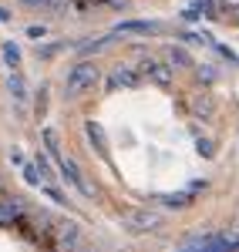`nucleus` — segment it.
Masks as SVG:
<instances>
[{"mask_svg": "<svg viewBox=\"0 0 239 252\" xmlns=\"http://www.w3.org/2000/svg\"><path fill=\"white\" fill-rule=\"evenodd\" d=\"M202 14H199V7H196V3H192V7H189V10H182V20H189V24H192V20H199Z\"/></svg>", "mask_w": 239, "mask_h": 252, "instance_id": "26", "label": "nucleus"}, {"mask_svg": "<svg viewBox=\"0 0 239 252\" xmlns=\"http://www.w3.org/2000/svg\"><path fill=\"white\" fill-rule=\"evenodd\" d=\"M24 7H31V10H51V14H58V10H68L71 7V0H20Z\"/></svg>", "mask_w": 239, "mask_h": 252, "instance_id": "13", "label": "nucleus"}, {"mask_svg": "<svg viewBox=\"0 0 239 252\" xmlns=\"http://www.w3.org/2000/svg\"><path fill=\"white\" fill-rule=\"evenodd\" d=\"M54 161H58V168H61V175H64V182H71L74 189H78L84 198H95V189L88 185V178H84V172L78 168V161L74 158H68L64 152L61 155H54Z\"/></svg>", "mask_w": 239, "mask_h": 252, "instance_id": "4", "label": "nucleus"}, {"mask_svg": "<svg viewBox=\"0 0 239 252\" xmlns=\"http://www.w3.org/2000/svg\"><path fill=\"white\" fill-rule=\"evenodd\" d=\"M40 192H44V195H51V198H54L58 205H68V202H64V195H61L58 189H54V185H40Z\"/></svg>", "mask_w": 239, "mask_h": 252, "instance_id": "22", "label": "nucleus"}, {"mask_svg": "<svg viewBox=\"0 0 239 252\" xmlns=\"http://www.w3.org/2000/svg\"><path fill=\"white\" fill-rule=\"evenodd\" d=\"M3 61H7L10 67H17V64H20V47L14 44V40H3Z\"/></svg>", "mask_w": 239, "mask_h": 252, "instance_id": "16", "label": "nucleus"}, {"mask_svg": "<svg viewBox=\"0 0 239 252\" xmlns=\"http://www.w3.org/2000/svg\"><path fill=\"white\" fill-rule=\"evenodd\" d=\"M155 202H162L165 209H189L192 202H196V195L192 192H162V195H155Z\"/></svg>", "mask_w": 239, "mask_h": 252, "instance_id": "9", "label": "nucleus"}, {"mask_svg": "<svg viewBox=\"0 0 239 252\" xmlns=\"http://www.w3.org/2000/svg\"><path fill=\"white\" fill-rule=\"evenodd\" d=\"M196 152H199L202 158H212L216 155V145H212L209 138H196Z\"/></svg>", "mask_w": 239, "mask_h": 252, "instance_id": "19", "label": "nucleus"}, {"mask_svg": "<svg viewBox=\"0 0 239 252\" xmlns=\"http://www.w3.org/2000/svg\"><path fill=\"white\" fill-rule=\"evenodd\" d=\"M101 81V71L95 61H78L74 67H68V74H64V94L68 97H84L91 94L95 88H98Z\"/></svg>", "mask_w": 239, "mask_h": 252, "instance_id": "1", "label": "nucleus"}, {"mask_svg": "<svg viewBox=\"0 0 239 252\" xmlns=\"http://www.w3.org/2000/svg\"><path fill=\"white\" fill-rule=\"evenodd\" d=\"M169 67H172V71H175V67L189 71V67H196V61H192V54H189L185 47H179V44H169Z\"/></svg>", "mask_w": 239, "mask_h": 252, "instance_id": "11", "label": "nucleus"}, {"mask_svg": "<svg viewBox=\"0 0 239 252\" xmlns=\"http://www.w3.org/2000/svg\"><path fill=\"white\" fill-rule=\"evenodd\" d=\"M101 3H104V7H111V10H125L132 0H101Z\"/></svg>", "mask_w": 239, "mask_h": 252, "instance_id": "27", "label": "nucleus"}, {"mask_svg": "<svg viewBox=\"0 0 239 252\" xmlns=\"http://www.w3.org/2000/svg\"><path fill=\"white\" fill-rule=\"evenodd\" d=\"M141 84V74L135 67H128V64H118L115 71H111V81H108V91H115V88H138Z\"/></svg>", "mask_w": 239, "mask_h": 252, "instance_id": "8", "label": "nucleus"}, {"mask_svg": "<svg viewBox=\"0 0 239 252\" xmlns=\"http://www.w3.org/2000/svg\"><path fill=\"white\" fill-rule=\"evenodd\" d=\"M7 88H10V94H14L17 104H27V84H24V78H20L17 71H14V74H7Z\"/></svg>", "mask_w": 239, "mask_h": 252, "instance_id": "14", "label": "nucleus"}, {"mask_svg": "<svg viewBox=\"0 0 239 252\" xmlns=\"http://www.w3.org/2000/svg\"><path fill=\"white\" fill-rule=\"evenodd\" d=\"M54 249L58 252H78L81 249V242H84V232H81V225L78 222H54Z\"/></svg>", "mask_w": 239, "mask_h": 252, "instance_id": "3", "label": "nucleus"}, {"mask_svg": "<svg viewBox=\"0 0 239 252\" xmlns=\"http://www.w3.org/2000/svg\"><path fill=\"white\" fill-rule=\"evenodd\" d=\"M196 74H199V81H205V84H212V81H216V71H212V67H199Z\"/></svg>", "mask_w": 239, "mask_h": 252, "instance_id": "25", "label": "nucleus"}, {"mask_svg": "<svg viewBox=\"0 0 239 252\" xmlns=\"http://www.w3.org/2000/svg\"><path fill=\"white\" fill-rule=\"evenodd\" d=\"M64 47H68V40H54V44H47V47L37 44V58H54L58 51H64Z\"/></svg>", "mask_w": 239, "mask_h": 252, "instance_id": "17", "label": "nucleus"}, {"mask_svg": "<svg viewBox=\"0 0 239 252\" xmlns=\"http://www.w3.org/2000/svg\"><path fill=\"white\" fill-rule=\"evenodd\" d=\"M0 195H3V185H0Z\"/></svg>", "mask_w": 239, "mask_h": 252, "instance_id": "32", "label": "nucleus"}, {"mask_svg": "<svg viewBox=\"0 0 239 252\" xmlns=\"http://www.w3.org/2000/svg\"><path fill=\"white\" fill-rule=\"evenodd\" d=\"M205 189H209V182H205V178H202V182H192V185H189V189H185V192L199 195V192H205Z\"/></svg>", "mask_w": 239, "mask_h": 252, "instance_id": "28", "label": "nucleus"}, {"mask_svg": "<svg viewBox=\"0 0 239 252\" xmlns=\"http://www.w3.org/2000/svg\"><path fill=\"white\" fill-rule=\"evenodd\" d=\"M20 168H24V182H27V185H40V172H37V165H27V161H24Z\"/></svg>", "mask_w": 239, "mask_h": 252, "instance_id": "20", "label": "nucleus"}, {"mask_svg": "<svg viewBox=\"0 0 239 252\" xmlns=\"http://www.w3.org/2000/svg\"><path fill=\"white\" fill-rule=\"evenodd\" d=\"M10 165H24V155H20V148H10Z\"/></svg>", "mask_w": 239, "mask_h": 252, "instance_id": "29", "label": "nucleus"}, {"mask_svg": "<svg viewBox=\"0 0 239 252\" xmlns=\"http://www.w3.org/2000/svg\"><path fill=\"white\" fill-rule=\"evenodd\" d=\"M0 20H3V24H7V20H10V14H7V10H3V7H0Z\"/></svg>", "mask_w": 239, "mask_h": 252, "instance_id": "30", "label": "nucleus"}, {"mask_svg": "<svg viewBox=\"0 0 239 252\" xmlns=\"http://www.w3.org/2000/svg\"><path fill=\"white\" fill-rule=\"evenodd\" d=\"M196 7H199V14H205V17H216V3L212 0H196Z\"/></svg>", "mask_w": 239, "mask_h": 252, "instance_id": "21", "label": "nucleus"}, {"mask_svg": "<svg viewBox=\"0 0 239 252\" xmlns=\"http://www.w3.org/2000/svg\"><path fill=\"white\" fill-rule=\"evenodd\" d=\"M44 34H47V27H44V24H31V27H27V37H44Z\"/></svg>", "mask_w": 239, "mask_h": 252, "instance_id": "23", "label": "nucleus"}, {"mask_svg": "<svg viewBox=\"0 0 239 252\" xmlns=\"http://www.w3.org/2000/svg\"><path fill=\"white\" fill-rule=\"evenodd\" d=\"M71 7H78V10H91V7H101V0H71Z\"/></svg>", "mask_w": 239, "mask_h": 252, "instance_id": "24", "label": "nucleus"}, {"mask_svg": "<svg viewBox=\"0 0 239 252\" xmlns=\"http://www.w3.org/2000/svg\"><path fill=\"white\" fill-rule=\"evenodd\" d=\"M199 252H229V249H226V239L212 232V239H209V242H205V246H202Z\"/></svg>", "mask_w": 239, "mask_h": 252, "instance_id": "18", "label": "nucleus"}, {"mask_svg": "<svg viewBox=\"0 0 239 252\" xmlns=\"http://www.w3.org/2000/svg\"><path fill=\"white\" fill-rule=\"evenodd\" d=\"M141 78H148L152 84H159V88H169L172 84V78H175V71L169 67V61H159V58H141Z\"/></svg>", "mask_w": 239, "mask_h": 252, "instance_id": "5", "label": "nucleus"}, {"mask_svg": "<svg viewBox=\"0 0 239 252\" xmlns=\"http://www.w3.org/2000/svg\"><path fill=\"white\" fill-rule=\"evenodd\" d=\"M24 215V202L10 198V195H0V229H14Z\"/></svg>", "mask_w": 239, "mask_h": 252, "instance_id": "7", "label": "nucleus"}, {"mask_svg": "<svg viewBox=\"0 0 239 252\" xmlns=\"http://www.w3.org/2000/svg\"><path fill=\"white\" fill-rule=\"evenodd\" d=\"M121 225L132 235H148V232H159L162 225H165V215L148 209V205H135V209L121 212Z\"/></svg>", "mask_w": 239, "mask_h": 252, "instance_id": "2", "label": "nucleus"}, {"mask_svg": "<svg viewBox=\"0 0 239 252\" xmlns=\"http://www.w3.org/2000/svg\"><path fill=\"white\" fill-rule=\"evenodd\" d=\"M84 135L98 148V155H108V135H104V128H101L98 121H84Z\"/></svg>", "mask_w": 239, "mask_h": 252, "instance_id": "10", "label": "nucleus"}, {"mask_svg": "<svg viewBox=\"0 0 239 252\" xmlns=\"http://www.w3.org/2000/svg\"><path fill=\"white\" fill-rule=\"evenodd\" d=\"M209 239H212V232H196V235H189V239H185V242H182L175 252H199L202 246L209 242Z\"/></svg>", "mask_w": 239, "mask_h": 252, "instance_id": "15", "label": "nucleus"}, {"mask_svg": "<svg viewBox=\"0 0 239 252\" xmlns=\"http://www.w3.org/2000/svg\"><path fill=\"white\" fill-rule=\"evenodd\" d=\"M169 27L159 24V20H121L115 24V34H135V37H159Z\"/></svg>", "mask_w": 239, "mask_h": 252, "instance_id": "6", "label": "nucleus"}, {"mask_svg": "<svg viewBox=\"0 0 239 252\" xmlns=\"http://www.w3.org/2000/svg\"><path fill=\"white\" fill-rule=\"evenodd\" d=\"M189 108H192V115H199V118H212L216 115V101L209 94H192L189 97Z\"/></svg>", "mask_w": 239, "mask_h": 252, "instance_id": "12", "label": "nucleus"}, {"mask_svg": "<svg viewBox=\"0 0 239 252\" xmlns=\"http://www.w3.org/2000/svg\"><path fill=\"white\" fill-rule=\"evenodd\" d=\"M226 7H239V0H226Z\"/></svg>", "mask_w": 239, "mask_h": 252, "instance_id": "31", "label": "nucleus"}]
</instances>
